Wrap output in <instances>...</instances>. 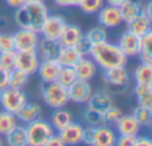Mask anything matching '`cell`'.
<instances>
[{
	"label": "cell",
	"mask_w": 152,
	"mask_h": 146,
	"mask_svg": "<svg viewBox=\"0 0 152 146\" xmlns=\"http://www.w3.org/2000/svg\"><path fill=\"white\" fill-rule=\"evenodd\" d=\"M48 16V8L43 1L39 3H24L21 7L16 8L15 23L20 28L31 29L40 33L43 24Z\"/></svg>",
	"instance_id": "6da1fadb"
},
{
	"label": "cell",
	"mask_w": 152,
	"mask_h": 146,
	"mask_svg": "<svg viewBox=\"0 0 152 146\" xmlns=\"http://www.w3.org/2000/svg\"><path fill=\"white\" fill-rule=\"evenodd\" d=\"M89 55L92 56V60L96 63V65L103 71L115 66H126L128 59L120 51L118 44H112L108 41L92 45Z\"/></svg>",
	"instance_id": "7a4b0ae2"
},
{
	"label": "cell",
	"mask_w": 152,
	"mask_h": 146,
	"mask_svg": "<svg viewBox=\"0 0 152 146\" xmlns=\"http://www.w3.org/2000/svg\"><path fill=\"white\" fill-rule=\"evenodd\" d=\"M40 93H42L43 101L52 109L64 108L67 105V102L69 101L67 88L63 86L61 84H59L58 81L43 82L42 86H40Z\"/></svg>",
	"instance_id": "3957f363"
},
{
	"label": "cell",
	"mask_w": 152,
	"mask_h": 146,
	"mask_svg": "<svg viewBox=\"0 0 152 146\" xmlns=\"http://www.w3.org/2000/svg\"><path fill=\"white\" fill-rule=\"evenodd\" d=\"M27 132V144L31 146H44L47 138L53 134V128L50 122L40 118L28 122L26 126Z\"/></svg>",
	"instance_id": "277c9868"
},
{
	"label": "cell",
	"mask_w": 152,
	"mask_h": 146,
	"mask_svg": "<svg viewBox=\"0 0 152 146\" xmlns=\"http://www.w3.org/2000/svg\"><path fill=\"white\" fill-rule=\"evenodd\" d=\"M27 94L21 89L5 86L0 90V105L3 110H7L10 113H16L27 104Z\"/></svg>",
	"instance_id": "5b68a950"
},
{
	"label": "cell",
	"mask_w": 152,
	"mask_h": 146,
	"mask_svg": "<svg viewBox=\"0 0 152 146\" xmlns=\"http://www.w3.org/2000/svg\"><path fill=\"white\" fill-rule=\"evenodd\" d=\"M104 80L111 88V92L116 93V89H120V93H123L129 82V74L124 66H115L111 69H105Z\"/></svg>",
	"instance_id": "8992f818"
},
{
	"label": "cell",
	"mask_w": 152,
	"mask_h": 146,
	"mask_svg": "<svg viewBox=\"0 0 152 146\" xmlns=\"http://www.w3.org/2000/svg\"><path fill=\"white\" fill-rule=\"evenodd\" d=\"M39 63L40 59L36 49L16 51V68L27 73L28 76L36 73Z\"/></svg>",
	"instance_id": "52a82bcc"
},
{
	"label": "cell",
	"mask_w": 152,
	"mask_h": 146,
	"mask_svg": "<svg viewBox=\"0 0 152 146\" xmlns=\"http://www.w3.org/2000/svg\"><path fill=\"white\" fill-rule=\"evenodd\" d=\"M67 25L66 20L59 15H48L45 19L44 24H43L40 33L43 35L44 39L51 40H59L61 32H63L64 27Z\"/></svg>",
	"instance_id": "ba28073f"
},
{
	"label": "cell",
	"mask_w": 152,
	"mask_h": 146,
	"mask_svg": "<svg viewBox=\"0 0 152 146\" xmlns=\"http://www.w3.org/2000/svg\"><path fill=\"white\" fill-rule=\"evenodd\" d=\"M12 36H13V41H15V51L36 49L40 40L39 33L26 28H20Z\"/></svg>",
	"instance_id": "9c48e42d"
},
{
	"label": "cell",
	"mask_w": 152,
	"mask_h": 146,
	"mask_svg": "<svg viewBox=\"0 0 152 146\" xmlns=\"http://www.w3.org/2000/svg\"><path fill=\"white\" fill-rule=\"evenodd\" d=\"M69 101H74L76 104H86L92 94V86L89 85V81L76 80L67 88Z\"/></svg>",
	"instance_id": "30bf717a"
},
{
	"label": "cell",
	"mask_w": 152,
	"mask_h": 146,
	"mask_svg": "<svg viewBox=\"0 0 152 146\" xmlns=\"http://www.w3.org/2000/svg\"><path fill=\"white\" fill-rule=\"evenodd\" d=\"M97 20L105 28H116L119 27L123 20H121V15H120V9L119 7H113V5H105L102 7L97 11Z\"/></svg>",
	"instance_id": "8fae6325"
},
{
	"label": "cell",
	"mask_w": 152,
	"mask_h": 146,
	"mask_svg": "<svg viewBox=\"0 0 152 146\" xmlns=\"http://www.w3.org/2000/svg\"><path fill=\"white\" fill-rule=\"evenodd\" d=\"M118 45L127 57H135V56H139L140 52V37L127 31L120 36Z\"/></svg>",
	"instance_id": "7c38bea8"
},
{
	"label": "cell",
	"mask_w": 152,
	"mask_h": 146,
	"mask_svg": "<svg viewBox=\"0 0 152 146\" xmlns=\"http://www.w3.org/2000/svg\"><path fill=\"white\" fill-rule=\"evenodd\" d=\"M116 142V134L111 128L104 124L94 126L92 130V145L91 146H112Z\"/></svg>",
	"instance_id": "4fadbf2b"
},
{
	"label": "cell",
	"mask_w": 152,
	"mask_h": 146,
	"mask_svg": "<svg viewBox=\"0 0 152 146\" xmlns=\"http://www.w3.org/2000/svg\"><path fill=\"white\" fill-rule=\"evenodd\" d=\"M83 134L84 128L77 122H69L66 128L59 130V136H60L61 141L64 145H77L83 142Z\"/></svg>",
	"instance_id": "5bb4252c"
},
{
	"label": "cell",
	"mask_w": 152,
	"mask_h": 146,
	"mask_svg": "<svg viewBox=\"0 0 152 146\" xmlns=\"http://www.w3.org/2000/svg\"><path fill=\"white\" fill-rule=\"evenodd\" d=\"M61 47L63 45L60 44L59 40H51V39H44L43 37V40H39L36 51H37V55H39V59H43V60H56Z\"/></svg>",
	"instance_id": "9a60e30c"
},
{
	"label": "cell",
	"mask_w": 152,
	"mask_h": 146,
	"mask_svg": "<svg viewBox=\"0 0 152 146\" xmlns=\"http://www.w3.org/2000/svg\"><path fill=\"white\" fill-rule=\"evenodd\" d=\"M61 69V65L58 63V60H43L39 63L37 73L42 80V82H52L58 80L59 72Z\"/></svg>",
	"instance_id": "2e32d148"
},
{
	"label": "cell",
	"mask_w": 152,
	"mask_h": 146,
	"mask_svg": "<svg viewBox=\"0 0 152 146\" xmlns=\"http://www.w3.org/2000/svg\"><path fill=\"white\" fill-rule=\"evenodd\" d=\"M77 80L91 81L97 73V65L92 59H87L86 56L81 57L74 66Z\"/></svg>",
	"instance_id": "e0dca14e"
},
{
	"label": "cell",
	"mask_w": 152,
	"mask_h": 146,
	"mask_svg": "<svg viewBox=\"0 0 152 146\" xmlns=\"http://www.w3.org/2000/svg\"><path fill=\"white\" fill-rule=\"evenodd\" d=\"M115 125L121 136H137L142 128L132 114H121Z\"/></svg>",
	"instance_id": "ac0fdd59"
},
{
	"label": "cell",
	"mask_w": 152,
	"mask_h": 146,
	"mask_svg": "<svg viewBox=\"0 0 152 146\" xmlns=\"http://www.w3.org/2000/svg\"><path fill=\"white\" fill-rule=\"evenodd\" d=\"M87 104H88V109H92V110H95V112H99V113H102V114L111 106V105H113L110 93H107V92H104V90L92 93L91 97H89V100L87 101Z\"/></svg>",
	"instance_id": "d6986e66"
},
{
	"label": "cell",
	"mask_w": 152,
	"mask_h": 146,
	"mask_svg": "<svg viewBox=\"0 0 152 146\" xmlns=\"http://www.w3.org/2000/svg\"><path fill=\"white\" fill-rule=\"evenodd\" d=\"M119 9H120L121 20L128 24V23H131V21H134L135 19L144 11V8H143V5L140 4L139 1L127 0L126 3H123V4L119 7Z\"/></svg>",
	"instance_id": "ffe728a7"
},
{
	"label": "cell",
	"mask_w": 152,
	"mask_h": 146,
	"mask_svg": "<svg viewBox=\"0 0 152 146\" xmlns=\"http://www.w3.org/2000/svg\"><path fill=\"white\" fill-rule=\"evenodd\" d=\"M128 31L139 37L144 36L147 32L151 31V16L143 11L134 21L128 23Z\"/></svg>",
	"instance_id": "44dd1931"
},
{
	"label": "cell",
	"mask_w": 152,
	"mask_h": 146,
	"mask_svg": "<svg viewBox=\"0 0 152 146\" xmlns=\"http://www.w3.org/2000/svg\"><path fill=\"white\" fill-rule=\"evenodd\" d=\"M81 35L83 32H81L80 27L75 25V24H67L59 37V41L63 47H74L76 41L81 37Z\"/></svg>",
	"instance_id": "7402d4cb"
},
{
	"label": "cell",
	"mask_w": 152,
	"mask_h": 146,
	"mask_svg": "<svg viewBox=\"0 0 152 146\" xmlns=\"http://www.w3.org/2000/svg\"><path fill=\"white\" fill-rule=\"evenodd\" d=\"M15 116L19 121L28 124V122L37 120V118H40V116H42V108L37 104H28L27 102Z\"/></svg>",
	"instance_id": "603a6c76"
},
{
	"label": "cell",
	"mask_w": 152,
	"mask_h": 146,
	"mask_svg": "<svg viewBox=\"0 0 152 146\" xmlns=\"http://www.w3.org/2000/svg\"><path fill=\"white\" fill-rule=\"evenodd\" d=\"M83 56L75 49L74 47H61L60 52L58 56V63L61 66H75V64L77 63Z\"/></svg>",
	"instance_id": "cb8c5ba5"
},
{
	"label": "cell",
	"mask_w": 152,
	"mask_h": 146,
	"mask_svg": "<svg viewBox=\"0 0 152 146\" xmlns=\"http://www.w3.org/2000/svg\"><path fill=\"white\" fill-rule=\"evenodd\" d=\"M72 114L66 110L64 108H58L53 109V113L51 116V125L56 130H61L63 128H66L69 122H72Z\"/></svg>",
	"instance_id": "d4e9b609"
},
{
	"label": "cell",
	"mask_w": 152,
	"mask_h": 146,
	"mask_svg": "<svg viewBox=\"0 0 152 146\" xmlns=\"http://www.w3.org/2000/svg\"><path fill=\"white\" fill-rule=\"evenodd\" d=\"M5 142L10 146H26L27 144V132L26 128L16 125L11 132L5 134Z\"/></svg>",
	"instance_id": "484cf974"
},
{
	"label": "cell",
	"mask_w": 152,
	"mask_h": 146,
	"mask_svg": "<svg viewBox=\"0 0 152 146\" xmlns=\"http://www.w3.org/2000/svg\"><path fill=\"white\" fill-rule=\"evenodd\" d=\"M152 32H147L144 36L140 37V60L143 63H150L152 64Z\"/></svg>",
	"instance_id": "4316f807"
},
{
	"label": "cell",
	"mask_w": 152,
	"mask_h": 146,
	"mask_svg": "<svg viewBox=\"0 0 152 146\" xmlns=\"http://www.w3.org/2000/svg\"><path fill=\"white\" fill-rule=\"evenodd\" d=\"M28 77L29 76L23 71H20V69H12V71H10V74H8V86L16 89H23L28 84Z\"/></svg>",
	"instance_id": "83f0119b"
},
{
	"label": "cell",
	"mask_w": 152,
	"mask_h": 146,
	"mask_svg": "<svg viewBox=\"0 0 152 146\" xmlns=\"http://www.w3.org/2000/svg\"><path fill=\"white\" fill-rule=\"evenodd\" d=\"M16 125H18V118L13 113H10L7 110L0 112V136H5Z\"/></svg>",
	"instance_id": "f1b7e54d"
},
{
	"label": "cell",
	"mask_w": 152,
	"mask_h": 146,
	"mask_svg": "<svg viewBox=\"0 0 152 146\" xmlns=\"http://www.w3.org/2000/svg\"><path fill=\"white\" fill-rule=\"evenodd\" d=\"M135 80L136 82L142 84H152V64L143 63L135 69Z\"/></svg>",
	"instance_id": "f546056e"
},
{
	"label": "cell",
	"mask_w": 152,
	"mask_h": 146,
	"mask_svg": "<svg viewBox=\"0 0 152 146\" xmlns=\"http://www.w3.org/2000/svg\"><path fill=\"white\" fill-rule=\"evenodd\" d=\"M132 116L135 117V120L139 122L140 126H147L150 128L151 122H152V109H148V108H143L137 105L136 108L132 112Z\"/></svg>",
	"instance_id": "4dcf8cb0"
},
{
	"label": "cell",
	"mask_w": 152,
	"mask_h": 146,
	"mask_svg": "<svg viewBox=\"0 0 152 146\" xmlns=\"http://www.w3.org/2000/svg\"><path fill=\"white\" fill-rule=\"evenodd\" d=\"M77 80V76H76V72L74 69V66H61L60 72H59V76H58V82L61 84L63 86L68 88L72 82Z\"/></svg>",
	"instance_id": "1f68e13d"
},
{
	"label": "cell",
	"mask_w": 152,
	"mask_h": 146,
	"mask_svg": "<svg viewBox=\"0 0 152 146\" xmlns=\"http://www.w3.org/2000/svg\"><path fill=\"white\" fill-rule=\"evenodd\" d=\"M88 37V40L91 41L92 45H96V44H100V43H104L107 41V31L105 28L103 27H95V28L89 29L86 35Z\"/></svg>",
	"instance_id": "d6a6232c"
},
{
	"label": "cell",
	"mask_w": 152,
	"mask_h": 146,
	"mask_svg": "<svg viewBox=\"0 0 152 146\" xmlns=\"http://www.w3.org/2000/svg\"><path fill=\"white\" fill-rule=\"evenodd\" d=\"M103 4H104V0H80L77 7L87 15H92V13H97Z\"/></svg>",
	"instance_id": "836d02e7"
},
{
	"label": "cell",
	"mask_w": 152,
	"mask_h": 146,
	"mask_svg": "<svg viewBox=\"0 0 152 146\" xmlns=\"http://www.w3.org/2000/svg\"><path fill=\"white\" fill-rule=\"evenodd\" d=\"M0 66L7 69L8 72L16 68V51L0 52Z\"/></svg>",
	"instance_id": "e575fe53"
},
{
	"label": "cell",
	"mask_w": 152,
	"mask_h": 146,
	"mask_svg": "<svg viewBox=\"0 0 152 146\" xmlns=\"http://www.w3.org/2000/svg\"><path fill=\"white\" fill-rule=\"evenodd\" d=\"M83 118L89 126H99V125H103V124H104L102 113L95 112V110L88 109V108H87V110L84 112Z\"/></svg>",
	"instance_id": "d590c367"
},
{
	"label": "cell",
	"mask_w": 152,
	"mask_h": 146,
	"mask_svg": "<svg viewBox=\"0 0 152 146\" xmlns=\"http://www.w3.org/2000/svg\"><path fill=\"white\" fill-rule=\"evenodd\" d=\"M121 114H123V112H121L119 108L111 105V106L103 113V121H104V124H107V125H110V124H116V121L121 117Z\"/></svg>",
	"instance_id": "8d00e7d4"
},
{
	"label": "cell",
	"mask_w": 152,
	"mask_h": 146,
	"mask_svg": "<svg viewBox=\"0 0 152 146\" xmlns=\"http://www.w3.org/2000/svg\"><path fill=\"white\" fill-rule=\"evenodd\" d=\"M74 48L84 57V56H88L89 53H91L92 44H91V41L88 40V37H87L86 35H81V37L77 40V41H76V44L74 45Z\"/></svg>",
	"instance_id": "74e56055"
},
{
	"label": "cell",
	"mask_w": 152,
	"mask_h": 146,
	"mask_svg": "<svg viewBox=\"0 0 152 146\" xmlns=\"http://www.w3.org/2000/svg\"><path fill=\"white\" fill-rule=\"evenodd\" d=\"M10 51H15L13 36L10 33H0V52H10Z\"/></svg>",
	"instance_id": "f35d334b"
},
{
	"label": "cell",
	"mask_w": 152,
	"mask_h": 146,
	"mask_svg": "<svg viewBox=\"0 0 152 146\" xmlns=\"http://www.w3.org/2000/svg\"><path fill=\"white\" fill-rule=\"evenodd\" d=\"M134 93L136 97L140 96H145V94L152 93V84H142V82H136V86L134 89Z\"/></svg>",
	"instance_id": "ab89813d"
},
{
	"label": "cell",
	"mask_w": 152,
	"mask_h": 146,
	"mask_svg": "<svg viewBox=\"0 0 152 146\" xmlns=\"http://www.w3.org/2000/svg\"><path fill=\"white\" fill-rule=\"evenodd\" d=\"M135 138H136V136H121L120 134V137L116 138L115 145H119V146H134Z\"/></svg>",
	"instance_id": "60d3db41"
},
{
	"label": "cell",
	"mask_w": 152,
	"mask_h": 146,
	"mask_svg": "<svg viewBox=\"0 0 152 146\" xmlns=\"http://www.w3.org/2000/svg\"><path fill=\"white\" fill-rule=\"evenodd\" d=\"M136 101H137V105H139V106L152 109V93L145 94V96L136 97Z\"/></svg>",
	"instance_id": "b9f144b4"
},
{
	"label": "cell",
	"mask_w": 152,
	"mask_h": 146,
	"mask_svg": "<svg viewBox=\"0 0 152 146\" xmlns=\"http://www.w3.org/2000/svg\"><path fill=\"white\" fill-rule=\"evenodd\" d=\"M44 146H64V142L61 141V138H60V136H59V134L56 136V134L53 133V134H51V136L47 138Z\"/></svg>",
	"instance_id": "7bdbcfd3"
},
{
	"label": "cell",
	"mask_w": 152,
	"mask_h": 146,
	"mask_svg": "<svg viewBox=\"0 0 152 146\" xmlns=\"http://www.w3.org/2000/svg\"><path fill=\"white\" fill-rule=\"evenodd\" d=\"M8 74H10V72L3 66H0V90L8 86Z\"/></svg>",
	"instance_id": "ee69618b"
},
{
	"label": "cell",
	"mask_w": 152,
	"mask_h": 146,
	"mask_svg": "<svg viewBox=\"0 0 152 146\" xmlns=\"http://www.w3.org/2000/svg\"><path fill=\"white\" fill-rule=\"evenodd\" d=\"M59 7H77L80 0H53Z\"/></svg>",
	"instance_id": "f6af8a7d"
},
{
	"label": "cell",
	"mask_w": 152,
	"mask_h": 146,
	"mask_svg": "<svg viewBox=\"0 0 152 146\" xmlns=\"http://www.w3.org/2000/svg\"><path fill=\"white\" fill-rule=\"evenodd\" d=\"M134 146H152V141L148 137H137L136 136Z\"/></svg>",
	"instance_id": "bcb514c9"
},
{
	"label": "cell",
	"mask_w": 152,
	"mask_h": 146,
	"mask_svg": "<svg viewBox=\"0 0 152 146\" xmlns=\"http://www.w3.org/2000/svg\"><path fill=\"white\" fill-rule=\"evenodd\" d=\"M5 3H7L8 5H10L11 8H19V7H21V5L24 4V0H5Z\"/></svg>",
	"instance_id": "7dc6e473"
},
{
	"label": "cell",
	"mask_w": 152,
	"mask_h": 146,
	"mask_svg": "<svg viewBox=\"0 0 152 146\" xmlns=\"http://www.w3.org/2000/svg\"><path fill=\"white\" fill-rule=\"evenodd\" d=\"M110 5H113V7H120L123 3H126L127 0H105Z\"/></svg>",
	"instance_id": "c3c4849f"
},
{
	"label": "cell",
	"mask_w": 152,
	"mask_h": 146,
	"mask_svg": "<svg viewBox=\"0 0 152 146\" xmlns=\"http://www.w3.org/2000/svg\"><path fill=\"white\" fill-rule=\"evenodd\" d=\"M26 3H39V1H43V0H24Z\"/></svg>",
	"instance_id": "681fc988"
},
{
	"label": "cell",
	"mask_w": 152,
	"mask_h": 146,
	"mask_svg": "<svg viewBox=\"0 0 152 146\" xmlns=\"http://www.w3.org/2000/svg\"><path fill=\"white\" fill-rule=\"evenodd\" d=\"M0 145H1V139H0Z\"/></svg>",
	"instance_id": "f907efd6"
}]
</instances>
